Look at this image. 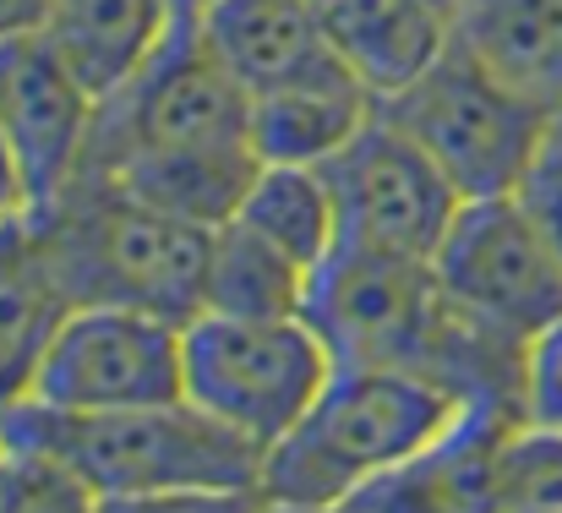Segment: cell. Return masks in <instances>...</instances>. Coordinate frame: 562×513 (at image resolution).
<instances>
[{"instance_id": "obj_16", "label": "cell", "mask_w": 562, "mask_h": 513, "mask_svg": "<svg viewBox=\"0 0 562 513\" xmlns=\"http://www.w3.org/2000/svg\"><path fill=\"white\" fill-rule=\"evenodd\" d=\"M71 301L27 213L0 224V410L33 393L38 360L66 323Z\"/></svg>"}, {"instance_id": "obj_14", "label": "cell", "mask_w": 562, "mask_h": 513, "mask_svg": "<svg viewBox=\"0 0 562 513\" xmlns=\"http://www.w3.org/2000/svg\"><path fill=\"white\" fill-rule=\"evenodd\" d=\"M176 22L181 11L170 0H55L44 44L104 104L159 55Z\"/></svg>"}, {"instance_id": "obj_29", "label": "cell", "mask_w": 562, "mask_h": 513, "mask_svg": "<svg viewBox=\"0 0 562 513\" xmlns=\"http://www.w3.org/2000/svg\"><path fill=\"white\" fill-rule=\"evenodd\" d=\"M437 11H448V22H453V11H459V0H431Z\"/></svg>"}, {"instance_id": "obj_11", "label": "cell", "mask_w": 562, "mask_h": 513, "mask_svg": "<svg viewBox=\"0 0 562 513\" xmlns=\"http://www.w3.org/2000/svg\"><path fill=\"white\" fill-rule=\"evenodd\" d=\"M519 421L525 415L508 404H470L437 443H426L398 470L376 476L350 503L361 513H503L497 465Z\"/></svg>"}, {"instance_id": "obj_18", "label": "cell", "mask_w": 562, "mask_h": 513, "mask_svg": "<svg viewBox=\"0 0 562 513\" xmlns=\"http://www.w3.org/2000/svg\"><path fill=\"white\" fill-rule=\"evenodd\" d=\"M235 219L257 230L262 241H273L306 274H317L345 246L339 197L323 165H257Z\"/></svg>"}, {"instance_id": "obj_6", "label": "cell", "mask_w": 562, "mask_h": 513, "mask_svg": "<svg viewBox=\"0 0 562 513\" xmlns=\"http://www.w3.org/2000/svg\"><path fill=\"white\" fill-rule=\"evenodd\" d=\"M251 148V93L207 49L196 16H181L159 55L99 104L88 170H115L154 154ZM257 154V148H251Z\"/></svg>"}, {"instance_id": "obj_10", "label": "cell", "mask_w": 562, "mask_h": 513, "mask_svg": "<svg viewBox=\"0 0 562 513\" xmlns=\"http://www.w3.org/2000/svg\"><path fill=\"white\" fill-rule=\"evenodd\" d=\"M99 126V99L71 77V66L44 44V33L0 44V137L16 159L27 213L49 208L88 170Z\"/></svg>"}, {"instance_id": "obj_24", "label": "cell", "mask_w": 562, "mask_h": 513, "mask_svg": "<svg viewBox=\"0 0 562 513\" xmlns=\"http://www.w3.org/2000/svg\"><path fill=\"white\" fill-rule=\"evenodd\" d=\"M519 410L530 426H547L562 437V317L536 334L525 349V382H519Z\"/></svg>"}, {"instance_id": "obj_23", "label": "cell", "mask_w": 562, "mask_h": 513, "mask_svg": "<svg viewBox=\"0 0 562 513\" xmlns=\"http://www.w3.org/2000/svg\"><path fill=\"white\" fill-rule=\"evenodd\" d=\"M262 487H176V492H126L99 498V513H262Z\"/></svg>"}, {"instance_id": "obj_17", "label": "cell", "mask_w": 562, "mask_h": 513, "mask_svg": "<svg viewBox=\"0 0 562 513\" xmlns=\"http://www.w3.org/2000/svg\"><path fill=\"white\" fill-rule=\"evenodd\" d=\"M453 44L525 99L562 110V0H459Z\"/></svg>"}, {"instance_id": "obj_21", "label": "cell", "mask_w": 562, "mask_h": 513, "mask_svg": "<svg viewBox=\"0 0 562 513\" xmlns=\"http://www.w3.org/2000/svg\"><path fill=\"white\" fill-rule=\"evenodd\" d=\"M0 513H99V492L88 481H77L66 465H55L49 454L5 443Z\"/></svg>"}, {"instance_id": "obj_20", "label": "cell", "mask_w": 562, "mask_h": 513, "mask_svg": "<svg viewBox=\"0 0 562 513\" xmlns=\"http://www.w3.org/2000/svg\"><path fill=\"white\" fill-rule=\"evenodd\" d=\"M497 509L503 513H562V437L519 421L503 443L497 465Z\"/></svg>"}, {"instance_id": "obj_13", "label": "cell", "mask_w": 562, "mask_h": 513, "mask_svg": "<svg viewBox=\"0 0 562 513\" xmlns=\"http://www.w3.org/2000/svg\"><path fill=\"white\" fill-rule=\"evenodd\" d=\"M196 27L251 99L339 60L312 0H207Z\"/></svg>"}, {"instance_id": "obj_2", "label": "cell", "mask_w": 562, "mask_h": 513, "mask_svg": "<svg viewBox=\"0 0 562 513\" xmlns=\"http://www.w3.org/2000/svg\"><path fill=\"white\" fill-rule=\"evenodd\" d=\"M470 399L404 366H339L317 404L262 454V498L350 503L376 476L437 443Z\"/></svg>"}, {"instance_id": "obj_25", "label": "cell", "mask_w": 562, "mask_h": 513, "mask_svg": "<svg viewBox=\"0 0 562 513\" xmlns=\"http://www.w3.org/2000/svg\"><path fill=\"white\" fill-rule=\"evenodd\" d=\"M55 0H0V44L5 38H27V33H44Z\"/></svg>"}, {"instance_id": "obj_22", "label": "cell", "mask_w": 562, "mask_h": 513, "mask_svg": "<svg viewBox=\"0 0 562 513\" xmlns=\"http://www.w3.org/2000/svg\"><path fill=\"white\" fill-rule=\"evenodd\" d=\"M508 197L525 208V219L552 241V252L562 257V110L552 115L541 148L530 154V165H525V175L514 180Z\"/></svg>"}, {"instance_id": "obj_27", "label": "cell", "mask_w": 562, "mask_h": 513, "mask_svg": "<svg viewBox=\"0 0 562 513\" xmlns=\"http://www.w3.org/2000/svg\"><path fill=\"white\" fill-rule=\"evenodd\" d=\"M262 513H361L356 503H262Z\"/></svg>"}, {"instance_id": "obj_28", "label": "cell", "mask_w": 562, "mask_h": 513, "mask_svg": "<svg viewBox=\"0 0 562 513\" xmlns=\"http://www.w3.org/2000/svg\"><path fill=\"white\" fill-rule=\"evenodd\" d=\"M170 5H176V11H181V16H196V11H202V5H207V0H170Z\"/></svg>"}, {"instance_id": "obj_26", "label": "cell", "mask_w": 562, "mask_h": 513, "mask_svg": "<svg viewBox=\"0 0 562 513\" xmlns=\"http://www.w3.org/2000/svg\"><path fill=\"white\" fill-rule=\"evenodd\" d=\"M16 213H27V191H22V175H16V159H11L5 137H0V224L16 219Z\"/></svg>"}, {"instance_id": "obj_19", "label": "cell", "mask_w": 562, "mask_h": 513, "mask_svg": "<svg viewBox=\"0 0 562 513\" xmlns=\"http://www.w3.org/2000/svg\"><path fill=\"white\" fill-rule=\"evenodd\" d=\"M306 285H312V274L301 263H290L273 241L246 230L240 219L213 230L202 312H224V317H301L306 312Z\"/></svg>"}, {"instance_id": "obj_7", "label": "cell", "mask_w": 562, "mask_h": 513, "mask_svg": "<svg viewBox=\"0 0 562 513\" xmlns=\"http://www.w3.org/2000/svg\"><path fill=\"white\" fill-rule=\"evenodd\" d=\"M431 274L453 312L514 349H530L562 317V257L514 197H470Z\"/></svg>"}, {"instance_id": "obj_12", "label": "cell", "mask_w": 562, "mask_h": 513, "mask_svg": "<svg viewBox=\"0 0 562 513\" xmlns=\"http://www.w3.org/2000/svg\"><path fill=\"white\" fill-rule=\"evenodd\" d=\"M372 115L376 93L345 60H328L251 99V148L262 165H328Z\"/></svg>"}, {"instance_id": "obj_15", "label": "cell", "mask_w": 562, "mask_h": 513, "mask_svg": "<svg viewBox=\"0 0 562 513\" xmlns=\"http://www.w3.org/2000/svg\"><path fill=\"white\" fill-rule=\"evenodd\" d=\"M334 55L376 99L415 82L453 38L448 11L431 0H312Z\"/></svg>"}, {"instance_id": "obj_5", "label": "cell", "mask_w": 562, "mask_h": 513, "mask_svg": "<svg viewBox=\"0 0 562 513\" xmlns=\"http://www.w3.org/2000/svg\"><path fill=\"white\" fill-rule=\"evenodd\" d=\"M376 110L404 126L464 197H508L558 115L508 88L453 38L415 82L376 99Z\"/></svg>"}, {"instance_id": "obj_9", "label": "cell", "mask_w": 562, "mask_h": 513, "mask_svg": "<svg viewBox=\"0 0 562 513\" xmlns=\"http://www.w3.org/2000/svg\"><path fill=\"white\" fill-rule=\"evenodd\" d=\"M323 170H328L334 197H339L345 241L372 246V252H393V257H415V263L437 257L459 208L470 202L442 175V165L404 126H393L382 110Z\"/></svg>"}, {"instance_id": "obj_8", "label": "cell", "mask_w": 562, "mask_h": 513, "mask_svg": "<svg viewBox=\"0 0 562 513\" xmlns=\"http://www.w3.org/2000/svg\"><path fill=\"white\" fill-rule=\"evenodd\" d=\"M27 399L55 410H137L187 399V323L132 306H71Z\"/></svg>"}, {"instance_id": "obj_30", "label": "cell", "mask_w": 562, "mask_h": 513, "mask_svg": "<svg viewBox=\"0 0 562 513\" xmlns=\"http://www.w3.org/2000/svg\"><path fill=\"white\" fill-rule=\"evenodd\" d=\"M0 476H5V437H0Z\"/></svg>"}, {"instance_id": "obj_3", "label": "cell", "mask_w": 562, "mask_h": 513, "mask_svg": "<svg viewBox=\"0 0 562 513\" xmlns=\"http://www.w3.org/2000/svg\"><path fill=\"white\" fill-rule=\"evenodd\" d=\"M11 448L49 454L99 498L176 492V487H262V454L191 399L137 410H55L22 399L0 410Z\"/></svg>"}, {"instance_id": "obj_4", "label": "cell", "mask_w": 562, "mask_h": 513, "mask_svg": "<svg viewBox=\"0 0 562 513\" xmlns=\"http://www.w3.org/2000/svg\"><path fill=\"white\" fill-rule=\"evenodd\" d=\"M339 371L334 349L306 317H224L187 323V399L268 454Z\"/></svg>"}, {"instance_id": "obj_1", "label": "cell", "mask_w": 562, "mask_h": 513, "mask_svg": "<svg viewBox=\"0 0 562 513\" xmlns=\"http://www.w3.org/2000/svg\"><path fill=\"white\" fill-rule=\"evenodd\" d=\"M71 306H132L170 323L202 312L213 230L82 170L49 208L27 213Z\"/></svg>"}]
</instances>
